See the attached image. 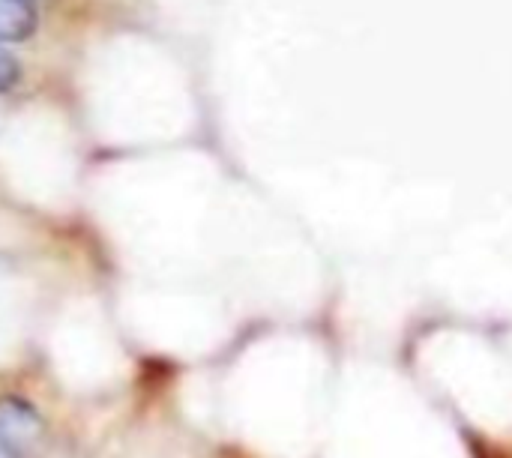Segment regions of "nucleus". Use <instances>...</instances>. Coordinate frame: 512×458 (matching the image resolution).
I'll list each match as a JSON object with an SVG mask.
<instances>
[{
	"label": "nucleus",
	"instance_id": "obj_4",
	"mask_svg": "<svg viewBox=\"0 0 512 458\" xmlns=\"http://www.w3.org/2000/svg\"><path fill=\"white\" fill-rule=\"evenodd\" d=\"M0 458H15V456H12V453H6V450L0 447Z\"/></svg>",
	"mask_w": 512,
	"mask_h": 458
},
{
	"label": "nucleus",
	"instance_id": "obj_2",
	"mask_svg": "<svg viewBox=\"0 0 512 458\" xmlns=\"http://www.w3.org/2000/svg\"><path fill=\"white\" fill-rule=\"evenodd\" d=\"M33 0H0V42H21L36 30Z\"/></svg>",
	"mask_w": 512,
	"mask_h": 458
},
{
	"label": "nucleus",
	"instance_id": "obj_3",
	"mask_svg": "<svg viewBox=\"0 0 512 458\" xmlns=\"http://www.w3.org/2000/svg\"><path fill=\"white\" fill-rule=\"evenodd\" d=\"M15 78H18V63L0 48V90H6V87H12L15 84Z\"/></svg>",
	"mask_w": 512,
	"mask_h": 458
},
{
	"label": "nucleus",
	"instance_id": "obj_1",
	"mask_svg": "<svg viewBox=\"0 0 512 458\" xmlns=\"http://www.w3.org/2000/svg\"><path fill=\"white\" fill-rule=\"evenodd\" d=\"M0 447L15 458H33L45 447V423L30 402L18 396L0 399Z\"/></svg>",
	"mask_w": 512,
	"mask_h": 458
}]
</instances>
